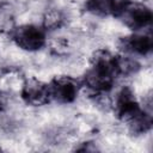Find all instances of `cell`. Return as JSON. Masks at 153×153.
I'll list each match as a JSON object with an SVG mask.
<instances>
[{
	"mask_svg": "<svg viewBox=\"0 0 153 153\" xmlns=\"http://www.w3.org/2000/svg\"><path fill=\"white\" fill-rule=\"evenodd\" d=\"M120 79L117 69V54L106 48L94 50L90 56V63L82 74L80 82L92 96H106Z\"/></svg>",
	"mask_w": 153,
	"mask_h": 153,
	"instance_id": "cell-1",
	"label": "cell"
},
{
	"mask_svg": "<svg viewBox=\"0 0 153 153\" xmlns=\"http://www.w3.org/2000/svg\"><path fill=\"white\" fill-rule=\"evenodd\" d=\"M7 35L17 48L27 53L41 51L48 43V32L41 24L25 23L14 25Z\"/></svg>",
	"mask_w": 153,
	"mask_h": 153,
	"instance_id": "cell-2",
	"label": "cell"
},
{
	"mask_svg": "<svg viewBox=\"0 0 153 153\" xmlns=\"http://www.w3.org/2000/svg\"><path fill=\"white\" fill-rule=\"evenodd\" d=\"M110 104L115 117L124 126L147 110L130 86H122L117 90Z\"/></svg>",
	"mask_w": 153,
	"mask_h": 153,
	"instance_id": "cell-3",
	"label": "cell"
},
{
	"mask_svg": "<svg viewBox=\"0 0 153 153\" xmlns=\"http://www.w3.org/2000/svg\"><path fill=\"white\" fill-rule=\"evenodd\" d=\"M117 19L131 32L148 31L153 23V12L147 4L130 0Z\"/></svg>",
	"mask_w": 153,
	"mask_h": 153,
	"instance_id": "cell-4",
	"label": "cell"
},
{
	"mask_svg": "<svg viewBox=\"0 0 153 153\" xmlns=\"http://www.w3.org/2000/svg\"><path fill=\"white\" fill-rule=\"evenodd\" d=\"M48 85L51 102L63 105L74 103L82 90L80 79L67 74L55 75L48 82Z\"/></svg>",
	"mask_w": 153,
	"mask_h": 153,
	"instance_id": "cell-5",
	"label": "cell"
},
{
	"mask_svg": "<svg viewBox=\"0 0 153 153\" xmlns=\"http://www.w3.org/2000/svg\"><path fill=\"white\" fill-rule=\"evenodd\" d=\"M120 54L134 57H148L153 51V37L151 31L130 32L117 39Z\"/></svg>",
	"mask_w": 153,
	"mask_h": 153,
	"instance_id": "cell-6",
	"label": "cell"
},
{
	"mask_svg": "<svg viewBox=\"0 0 153 153\" xmlns=\"http://www.w3.org/2000/svg\"><path fill=\"white\" fill-rule=\"evenodd\" d=\"M19 96L23 103L32 108H41L51 103L48 82L36 76H26L23 79Z\"/></svg>",
	"mask_w": 153,
	"mask_h": 153,
	"instance_id": "cell-7",
	"label": "cell"
},
{
	"mask_svg": "<svg viewBox=\"0 0 153 153\" xmlns=\"http://www.w3.org/2000/svg\"><path fill=\"white\" fill-rule=\"evenodd\" d=\"M130 0H85L84 11L99 18H118Z\"/></svg>",
	"mask_w": 153,
	"mask_h": 153,
	"instance_id": "cell-8",
	"label": "cell"
},
{
	"mask_svg": "<svg viewBox=\"0 0 153 153\" xmlns=\"http://www.w3.org/2000/svg\"><path fill=\"white\" fill-rule=\"evenodd\" d=\"M66 22H67V18L63 11L59 8H49L43 13L41 25L49 33L63 27Z\"/></svg>",
	"mask_w": 153,
	"mask_h": 153,
	"instance_id": "cell-9",
	"label": "cell"
},
{
	"mask_svg": "<svg viewBox=\"0 0 153 153\" xmlns=\"http://www.w3.org/2000/svg\"><path fill=\"white\" fill-rule=\"evenodd\" d=\"M117 69L120 78L133 76L140 72L141 63L139 62L137 57L126 54H117Z\"/></svg>",
	"mask_w": 153,
	"mask_h": 153,
	"instance_id": "cell-10",
	"label": "cell"
},
{
	"mask_svg": "<svg viewBox=\"0 0 153 153\" xmlns=\"http://www.w3.org/2000/svg\"><path fill=\"white\" fill-rule=\"evenodd\" d=\"M14 25L16 24H14L13 10L5 2H1L0 4V31L8 33Z\"/></svg>",
	"mask_w": 153,
	"mask_h": 153,
	"instance_id": "cell-11",
	"label": "cell"
},
{
	"mask_svg": "<svg viewBox=\"0 0 153 153\" xmlns=\"http://www.w3.org/2000/svg\"><path fill=\"white\" fill-rule=\"evenodd\" d=\"M5 105H6V97H5L4 92L0 90V114L4 111V109H5Z\"/></svg>",
	"mask_w": 153,
	"mask_h": 153,
	"instance_id": "cell-12",
	"label": "cell"
},
{
	"mask_svg": "<svg viewBox=\"0 0 153 153\" xmlns=\"http://www.w3.org/2000/svg\"><path fill=\"white\" fill-rule=\"evenodd\" d=\"M1 2H2V0H0V4H1Z\"/></svg>",
	"mask_w": 153,
	"mask_h": 153,
	"instance_id": "cell-13",
	"label": "cell"
}]
</instances>
